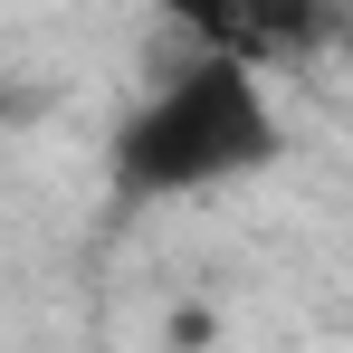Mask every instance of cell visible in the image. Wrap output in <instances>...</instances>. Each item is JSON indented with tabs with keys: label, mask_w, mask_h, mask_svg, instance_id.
Instances as JSON below:
<instances>
[{
	"label": "cell",
	"mask_w": 353,
	"mask_h": 353,
	"mask_svg": "<svg viewBox=\"0 0 353 353\" xmlns=\"http://www.w3.org/2000/svg\"><path fill=\"white\" fill-rule=\"evenodd\" d=\"M334 39V0H239V19H230V58H248L258 77L268 67H296V58H315Z\"/></svg>",
	"instance_id": "7a4b0ae2"
},
{
	"label": "cell",
	"mask_w": 353,
	"mask_h": 353,
	"mask_svg": "<svg viewBox=\"0 0 353 353\" xmlns=\"http://www.w3.org/2000/svg\"><path fill=\"white\" fill-rule=\"evenodd\" d=\"M277 105L268 77L230 48H191V58L115 124V191L124 201H191V191H230V181L277 163Z\"/></svg>",
	"instance_id": "6da1fadb"
},
{
	"label": "cell",
	"mask_w": 353,
	"mask_h": 353,
	"mask_svg": "<svg viewBox=\"0 0 353 353\" xmlns=\"http://www.w3.org/2000/svg\"><path fill=\"white\" fill-rule=\"evenodd\" d=\"M163 19H172L191 48H220V39H230V19H239V0H163Z\"/></svg>",
	"instance_id": "3957f363"
}]
</instances>
